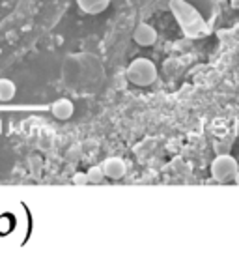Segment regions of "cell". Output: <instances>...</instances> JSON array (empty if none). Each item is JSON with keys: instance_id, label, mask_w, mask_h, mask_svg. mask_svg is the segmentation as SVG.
<instances>
[{"instance_id": "6", "label": "cell", "mask_w": 239, "mask_h": 258, "mask_svg": "<svg viewBox=\"0 0 239 258\" xmlns=\"http://www.w3.org/2000/svg\"><path fill=\"white\" fill-rule=\"evenodd\" d=\"M77 6L88 15H97L110 6V0H77Z\"/></svg>"}, {"instance_id": "4", "label": "cell", "mask_w": 239, "mask_h": 258, "mask_svg": "<svg viewBox=\"0 0 239 258\" xmlns=\"http://www.w3.org/2000/svg\"><path fill=\"white\" fill-rule=\"evenodd\" d=\"M101 170H103V174L107 178H110V180H120V178H123L127 167H125L123 159H120V157H109V159L103 161Z\"/></svg>"}, {"instance_id": "1", "label": "cell", "mask_w": 239, "mask_h": 258, "mask_svg": "<svg viewBox=\"0 0 239 258\" xmlns=\"http://www.w3.org/2000/svg\"><path fill=\"white\" fill-rule=\"evenodd\" d=\"M127 79L135 86H149L157 81V66L149 58H135L127 68Z\"/></svg>"}, {"instance_id": "2", "label": "cell", "mask_w": 239, "mask_h": 258, "mask_svg": "<svg viewBox=\"0 0 239 258\" xmlns=\"http://www.w3.org/2000/svg\"><path fill=\"white\" fill-rule=\"evenodd\" d=\"M239 172V163L233 159L232 155L222 154L219 157H215L211 163V176L217 181H230L235 178V174Z\"/></svg>"}, {"instance_id": "7", "label": "cell", "mask_w": 239, "mask_h": 258, "mask_svg": "<svg viewBox=\"0 0 239 258\" xmlns=\"http://www.w3.org/2000/svg\"><path fill=\"white\" fill-rule=\"evenodd\" d=\"M52 114L58 118V120H67V118H71L73 114V103L69 99H58V101H54L51 107Z\"/></svg>"}, {"instance_id": "5", "label": "cell", "mask_w": 239, "mask_h": 258, "mask_svg": "<svg viewBox=\"0 0 239 258\" xmlns=\"http://www.w3.org/2000/svg\"><path fill=\"white\" fill-rule=\"evenodd\" d=\"M181 2L194 8L202 15L204 21H211L215 17V13H217V2L215 0H181Z\"/></svg>"}, {"instance_id": "3", "label": "cell", "mask_w": 239, "mask_h": 258, "mask_svg": "<svg viewBox=\"0 0 239 258\" xmlns=\"http://www.w3.org/2000/svg\"><path fill=\"white\" fill-rule=\"evenodd\" d=\"M133 39L140 47H149L157 41V30L148 23H140L133 32Z\"/></svg>"}, {"instance_id": "8", "label": "cell", "mask_w": 239, "mask_h": 258, "mask_svg": "<svg viewBox=\"0 0 239 258\" xmlns=\"http://www.w3.org/2000/svg\"><path fill=\"white\" fill-rule=\"evenodd\" d=\"M15 83L12 79H0V101H12L15 97Z\"/></svg>"}, {"instance_id": "9", "label": "cell", "mask_w": 239, "mask_h": 258, "mask_svg": "<svg viewBox=\"0 0 239 258\" xmlns=\"http://www.w3.org/2000/svg\"><path fill=\"white\" fill-rule=\"evenodd\" d=\"M88 178H90V181H101V178H105L103 170H101V167H94L88 172Z\"/></svg>"}]
</instances>
